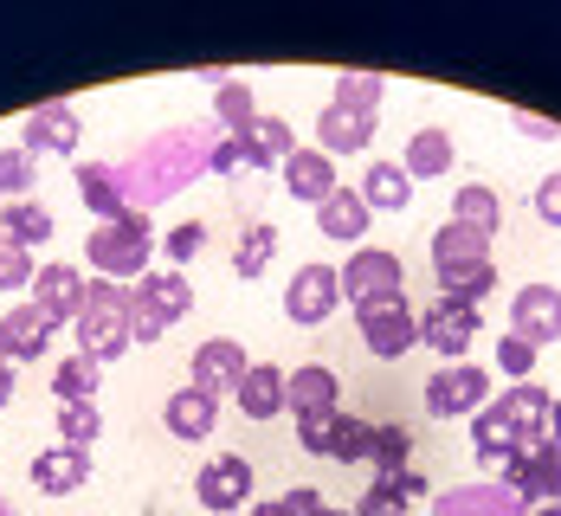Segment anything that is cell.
Wrapping results in <instances>:
<instances>
[{
  "label": "cell",
  "instance_id": "16",
  "mask_svg": "<svg viewBox=\"0 0 561 516\" xmlns=\"http://www.w3.org/2000/svg\"><path fill=\"white\" fill-rule=\"evenodd\" d=\"M375 227V207L362 200V187H336L323 207H317V232L323 239H342V245H362Z\"/></svg>",
  "mask_w": 561,
  "mask_h": 516
},
{
  "label": "cell",
  "instance_id": "44",
  "mask_svg": "<svg viewBox=\"0 0 561 516\" xmlns=\"http://www.w3.org/2000/svg\"><path fill=\"white\" fill-rule=\"evenodd\" d=\"M84 310H129V285H116V278H84Z\"/></svg>",
  "mask_w": 561,
  "mask_h": 516
},
{
  "label": "cell",
  "instance_id": "3",
  "mask_svg": "<svg viewBox=\"0 0 561 516\" xmlns=\"http://www.w3.org/2000/svg\"><path fill=\"white\" fill-rule=\"evenodd\" d=\"M478 330H484V310H478V303L433 297V310H420V343L433 348L439 362H458L465 348L478 343Z\"/></svg>",
  "mask_w": 561,
  "mask_h": 516
},
{
  "label": "cell",
  "instance_id": "31",
  "mask_svg": "<svg viewBox=\"0 0 561 516\" xmlns=\"http://www.w3.org/2000/svg\"><path fill=\"white\" fill-rule=\"evenodd\" d=\"M439 297H458V303H484L497 290V259H478V265H451V272H433Z\"/></svg>",
  "mask_w": 561,
  "mask_h": 516
},
{
  "label": "cell",
  "instance_id": "37",
  "mask_svg": "<svg viewBox=\"0 0 561 516\" xmlns=\"http://www.w3.org/2000/svg\"><path fill=\"white\" fill-rule=\"evenodd\" d=\"M33 181H39V156L0 149V194H7V200H33Z\"/></svg>",
  "mask_w": 561,
  "mask_h": 516
},
{
  "label": "cell",
  "instance_id": "20",
  "mask_svg": "<svg viewBox=\"0 0 561 516\" xmlns=\"http://www.w3.org/2000/svg\"><path fill=\"white\" fill-rule=\"evenodd\" d=\"M284 187H290L297 200H310V207H323V200L336 194L342 181H336V162H330L323 149H297V156L284 162Z\"/></svg>",
  "mask_w": 561,
  "mask_h": 516
},
{
  "label": "cell",
  "instance_id": "28",
  "mask_svg": "<svg viewBox=\"0 0 561 516\" xmlns=\"http://www.w3.org/2000/svg\"><path fill=\"white\" fill-rule=\"evenodd\" d=\"M478 259H491V239L471 227H458V220H446V227L433 232V272H451V265H478Z\"/></svg>",
  "mask_w": 561,
  "mask_h": 516
},
{
  "label": "cell",
  "instance_id": "5",
  "mask_svg": "<svg viewBox=\"0 0 561 516\" xmlns=\"http://www.w3.org/2000/svg\"><path fill=\"white\" fill-rule=\"evenodd\" d=\"M355 323H362V343H368V355H381V362H393V355H407V348L420 343V310H413L407 297L362 303V310H355Z\"/></svg>",
  "mask_w": 561,
  "mask_h": 516
},
{
  "label": "cell",
  "instance_id": "15",
  "mask_svg": "<svg viewBox=\"0 0 561 516\" xmlns=\"http://www.w3.org/2000/svg\"><path fill=\"white\" fill-rule=\"evenodd\" d=\"M342 401V381L336 368H323V362H304V368H290L284 375V406L304 420V413H336Z\"/></svg>",
  "mask_w": 561,
  "mask_h": 516
},
{
  "label": "cell",
  "instance_id": "51",
  "mask_svg": "<svg viewBox=\"0 0 561 516\" xmlns=\"http://www.w3.org/2000/svg\"><path fill=\"white\" fill-rule=\"evenodd\" d=\"M284 504H290V516H317V511H323V491L297 484V491H284Z\"/></svg>",
  "mask_w": 561,
  "mask_h": 516
},
{
  "label": "cell",
  "instance_id": "23",
  "mask_svg": "<svg viewBox=\"0 0 561 516\" xmlns=\"http://www.w3.org/2000/svg\"><path fill=\"white\" fill-rule=\"evenodd\" d=\"M78 194H84V207H91L98 220H123V214H136L129 194H123V181H116V169H98V162H78Z\"/></svg>",
  "mask_w": 561,
  "mask_h": 516
},
{
  "label": "cell",
  "instance_id": "17",
  "mask_svg": "<svg viewBox=\"0 0 561 516\" xmlns=\"http://www.w3.org/2000/svg\"><path fill=\"white\" fill-rule=\"evenodd\" d=\"M33 303H39L53 323H78V317H84V278H78V265H39Z\"/></svg>",
  "mask_w": 561,
  "mask_h": 516
},
{
  "label": "cell",
  "instance_id": "11",
  "mask_svg": "<svg viewBox=\"0 0 561 516\" xmlns=\"http://www.w3.org/2000/svg\"><path fill=\"white\" fill-rule=\"evenodd\" d=\"M53 330H58V323L33 303V297H26L20 310H7V317H0V362H7V368H13V362H39L46 343H53Z\"/></svg>",
  "mask_w": 561,
  "mask_h": 516
},
{
  "label": "cell",
  "instance_id": "42",
  "mask_svg": "<svg viewBox=\"0 0 561 516\" xmlns=\"http://www.w3.org/2000/svg\"><path fill=\"white\" fill-rule=\"evenodd\" d=\"M536 362H542V348H529L523 336H497V368H504L510 381H529Z\"/></svg>",
  "mask_w": 561,
  "mask_h": 516
},
{
  "label": "cell",
  "instance_id": "21",
  "mask_svg": "<svg viewBox=\"0 0 561 516\" xmlns=\"http://www.w3.org/2000/svg\"><path fill=\"white\" fill-rule=\"evenodd\" d=\"M84 478H91V452H84V446H53V452L33 459V484H39L46 497H71Z\"/></svg>",
  "mask_w": 561,
  "mask_h": 516
},
{
  "label": "cell",
  "instance_id": "4",
  "mask_svg": "<svg viewBox=\"0 0 561 516\" xmlns=\"http://www.w3.org/2000/svg\"><path fill=\"white\" fill-rule=\"evenodd\" d=\"M400 285H407V265L393 259V252H381V245H362L348 265H342V303H388V297H400Z\"/></svg>",
  "mask_w": 561,
  "mask_h": 516
},
{
  "label": "cell",
  "instance_id": "47",
  "mask_svg": "<svg viewBox=\"0 0 561 516\" xmlns=\"http://www.w3.org/2000/svg\"><path fill=\"white\" fill-rule=\"evenodd\" d=\"M207 169L214 174H232V169H252V149H245V136H226L220 149L207 156Z\"/></svg>",
  "mask_w": 561,
  "mask_h": 516
},
{
  "label": "cell",
  "instance_id": "30",
  "mask_svg": "<svg viewBox=\"0 0 561 516\" xmlns=\"http://www.w3.org/2000/svg\"><path fill=\"white\" fill-rule=\"evenodd\" d=\"M451 162H458V149H451L446 129H420V136L407 142V162H400V169L413 174V181H439Z\"/></svg>",
  "mask_w": 561,
  "mask_h": 516
},
{
  "label": "cell",
  "instance_id": "18",
  "mask_svg": "<svg viewBox=\"0 0 561 516\" xmlns=\"http://www.w3.org/2000/svg\"><path fill=\"white\" fill-rule=\"evenodd\" d=\"M26 156H78V111L71 104H39L26 116Z\"/></svg>",
  "mask_w": 561,
  "mask_h": 516
},
{
  "label": "cell",
  "instance_id": "12",
  "mask_svg": "<svg viewBox=\"0 0 561 516\" xmlns=\"http://www.w3.org/2000/svg\"><path fill=\"white\" fill-rule=\"evenodd\" d=\"M491 406H497L510 426H516L523 452L549 439V406H556V394H549V388H536V381H510V394H497Z\"/></svg>",
  "mask_w": 561,
  "mask_h": 516
},
{
  "label": "cell",
  "instance_id": "54",
  "mask_svg": "<svg viewBox=\"0 0 561 516\" xmlns=\"http://www.w3.org/2000/svg\"><path fill=\"white\" fill-rule=\"evenodd\" d=\"M549 439H556V446H561V401L549 406Z\"/></svg>",
  "mask_w": 561,
  "mask_h": 516
},
{
  "label": "cell",
  "instance_id": "24",
  "mask_svg": "<svg viewBox=\"0 0 561 516\" xmlns=\"http://www.w3.org/2000/svg\"><path fill=\"white\" fill-rule=\"evenodd\" d=\"M123 348H129V323H123L116 310H84V317H78V355L111 362Z\"/></svg>",
  "mask_w": 561,
  "mask_h": 516
},
{
  "label": "cell",
  "instance_id": "1",
  "mask_svg": "<svg viewBox=\"0 0 561 516\" xmlns=\"http://www.w3.org/2000/svg\"><path fill=\"white\" fill-rule=\"evenodd\" d=\"M375 98H381V78L355 71L336 91V104H323V116H317V149H323L330 162L368 149V136H375Z\"/></svg>",
  "mask_w": 561,
  "mask_h": 516
},
{
  "label": "cell",
  "instance_id": "19",
  "mask_svg": "<svg viewBox=\"0 0 561 516\" xmlns=\"http://www.w3.org/2000/svg\"><path fill=\"white\" fill-rule=\"evenodd\" d=\"M162 420H169V433L174 439H187V446H201L214 426H220V401L214 394H201L194 381L181 388V394H169V406H162Z\"/></svg>",
  "mask_w": 561,
  "mask_h": 516
},
{
  "label": "cell",
  "instance_id": "26",
  "mask_svg": "<svg viewBox=\"0 0 561 516\" xmlns=\"http://www.w3.org/2000/svg\"><path fill=\"white\" fill-rule=\"evenodd\" d=\"M362 200H368L375 214H400V207H413V174L400 169V162H375V169L362 174Z\"/></svg>",
  "mask_w": 561,
  "mask_h": 516
},
{
  "label": "cell",
  "instance_id": "36",
  "mask_svg": "<svg viewBox=\"0 0 561 516\" xmlns=\"http://www.w3.org/2000/svg\"><path fill=\"white\" fill-rule=\"evenodd\" d=\"M98 433H104V413L91 401H71V406H58V446H98Z\"/></svg>",
  "mask_w": 561,
  "mask_h": 516
},
{
  "label": "cell",
  "instance_id": "52",
  "mask_svg": "<svg viewBox=\"0 0 561 516\" xmlns=\"http://www.w3.org/2000/svg\"><path fill=\"white\" fill-rule=\"evenodd\" d=\"M245 516H290V504H284V497H272V504H245Z\"/></svg>",
  "mask_w": 561,
  "mask_h": 516
},
{
  "label": "cell",
  "instance_id": "8",
  "mask_svg": "<svg viewBox=\"0 0 561 516\" xmlns=\"http://www.w3.org/2000/svg\"><path fill=\"white\" fill-rule=\"evenodd\" d=\"M336 303H342V272L336 265H304V272L290 278V290H284V310H290L297 330H317Z\"/></svg>",
  "mask_w": 561,
  "mask_h": 516
},
{
  "label": "cell",
  "instance_id": "48",
  "mask_svg": "<svg viewBox=\"0 0 561 516\" xmlns=\"http://www.w3.org/2000/svg\"><path fill=\"white\" fill-rule=\"evenodd\" d=\"M536 220L542 227H561V174H542L536 181Z\"/></svg>",
  "mask_w": 561,
  "mask_h": 516
},
{
  "label": "cell",
  "instance_id": "33",
  "mask_svg": "<svg viewBox=\"0 0 561 516\" xmlns=\"http://www.w3.org/2000/svg\"><path fill=\"white\" fill-rule=\"evenodd\" d=\"M0 232H7V239H20V245L33 252V245H46V239H53V214H46L39 200H7V207H0Z\"/></svg>",
  "mask_w": 561,
  "mask_h": 516
},
{
  "label": "cell",
  "instance_id": "45",
  "mask_svg": "<svg viewBox=\"0 0 561 516\" xmlns=\"http://www.w3.org/2000/svg\"><path fill=\"white\" fill-rule=\"evenodd\" d=\"M375 484H388V491L400 497V504H407V511H413V504L426 497V478H420L413 465H400V471H375Z\"/></svg>",
  "mask_w": 561,
  "mask_h": 516
},
{
  "label": "cell",
  "instance_id": "13",
  "mask_svg": "<svg viewBox=\"0 0 561 516\" xmlns=\"http://www.w3.org/2000/svg\"><path fill=\"white\" fill-rule=\"evenodd\" d=\"M245 368H252V362H245V348L232 343V336H214V343L194 348V388L214 394V401H220V394H239Z\"/></svg>",
  "mask_w": 561,
  "mask_h": 516
},
{
  "label": "cell",
  "instance_id": "50",
  "mask_svg": "<svg viewBox=\"0 0 561 516\" xmlns=\"http://www.w3.org/2000/svg\"><path fill=\"white\" fill-rule=\"evenodd\" d=\"M510 123H516L523 136H542V142H556V136H561V123H549V116H529V111H510Z\"/></svg>",
  "mask_w": 561,
  "mask_h": 516
},
{
  "label": "cell",
  "instance_id": "34",
  "mask_svg": "<svg viewBox=\"0 0 561 516\" xmlns=\"http://www.w3.org/2000/svg\"><path fill=\"white\" fill-rule=\"evenodd\" d=\"M272 252H278V227H245V239H239V252H232V272L252 285V278H265V265H272Z\"/></svg>",
  "mask_w": 561,
  "mask_h": 516
},
{
  "label": "cell",
  "instance_id": "6",
  "mask_svg": "<svg viewBox=\"0 0 561 516\" xmlns=\"http://www.w3.org/2000/svg\"><path fill=\"white\" fill-rule=\"evenodd\" d=\"M491 401V375L484 368H471V362H439V375L426 381V406L439 413V420H451V413H478V406Z\"/></svg>",
  "mask_w": 561,
  "mask_h": 516
},
{
  "label": "cell",
  "instance_id": "38",
  "mask_svg": "<svg viewBox=\"0 0 561 516\" xmlns=\"http://www.w3.org/2000/svg\"><path fill=\"white\" fill-rule=\"evenodd\" d=\"M368 452H375V426L355 413H336V465H368Z\"/></svg>",
  "mask_w": 561,
  "mask_h": 516
},
{
  "label": "cell",
  "instance_id": "29",
  "mask_svg": "<svg viewBox=\"0 0 561 516\" xmlns=\"http://www.w3.org/2000/svg\"><path fill=\"white\" fill-rule=\"evenodd\" d=\"M451 207H458V214H451V220H458V227L484 232V239H491V232L504 227V200H497V194H491V187H484V181H465V187H458V194H451Z\"/></svg>",
  "mask_w": 561,
  "mask_h": 516
},
{
  "label": "cell",
  "instance_id": "14",
  "mask_svg": "<svg viewBox=\"0 0 561 516\" xmlns=\"http://www.w3.org/2000/svg\"><path fill=\"white\" fill-rule=\"evenodd\" d=\"M471 446H478V465H491L497 478H510L516 459H523V439H516V426H510L497 406H478L471 413Z\"/></svg>",
  "mask_w": 561,
  "mask_h": 516
},
{
  "label": "cell",
  "instance_id": "7",
  "mask_svg": "<svg viewBox=\"0 0 561 516\" xmlns=\"http://www.w3.org/2000/svg\"><path fill=\"white\" fill-rule=\"evenodd\" d=\"M194 497H201L214 516L245 511V504H252V459H239V452L207 459V465H201V478H194Z\"/></svg>",
  "mask_w": 561,
  "mask_h": 516
},
{
  "label": "cell",
  "instance_id": "25",
  "mask_svg": "<svg viewBox=\"0 0 561 516\" xmlns=\"http://www.w3.org/2000/svg\"><path fill=\"white\" fill-rule=\"evenodd\" d=\"M136 297H142L162 323H181V317L194 310V285H187L181 272H149V278H136Z\"/></svg>",
  "mask_w": 561,
  "mask_h": 516
},
{
  "label": "cell",
  "instance_id": "49",
  "mask_svg": "<svg viewBox=\"0 0 561 516\" xmlns=\"http://www.w3.org/2000/svg\"><path fill=\"white\" fill-rule=\"evenodd\" d=\"M355 516H407V504L393 497L388 484H368V491H362V504H355Z\"/></svg>",
  "mask_w": 561,
  "mask_h": 516
},
{
  "label": "cell",
  "instance_id": "27",
  "mask_svg": "<svg viewBox=\"0 0 561 516\" xmlns=\"http://www.w3.org/2000/svg\"><path fill=\"white\" fill-rule=\"evenodd\" d=\"M245 149H252V169H284V162L297 156V136H290V123H284V116L259 111V123L245 129Z\"/></svg>",
  "mask_w": 561,
  "mask_h": 516
},
{
  "label": "cell",
  "instance_id": "32",
  "mask_svg": "<svg viewBox=\"0 0 561 516\" xmlns=\"http://www.w3.org/2000/svg\"><path fill=\"white\" fill-rule=\"evenodd\" d=\"M98 381H104V362H91V355H65V362L53 368V394H58V406L91 401V394H98Z\"/></svg>",
  "mask_w": 561,
  "mask_h": 516
},
{
  "label": "cell",
  "instance_id": "10",
  "mask_svg": "<svg viewBox=\"0 0 561 516\" xmlns=\"http://www.w3.org/2000/svg\"><path fill=\"white\" fill-rule=\"evenodd\" d=\"M504 484H510V497H523V504H536V511H542V504H556V497H561V446H556V439L529 446Z\"/></svg>",
  "mask_w": 561,
  "mask_h": 516
},
{
  "label": "cell",
  "instance_id": "39",
  "mask_svg": "<svg viewBox=\"0 0 561 516\" xmlns=\"http://www.w3.org/2000/svg\"><path fill=\"white\" fill-rule=\"evenodd\" d=\"M336 413H304V420H297V446H304L310 459H336Z\"/></svg>",
  "mask_w": 561,
  "mask_h": 516
},
{
  "label": "cell",
  "instance_id": "46",
  "mask_svg": "<svg viewBox=\"0 0 561 516\" xmlns=\"http://www.w3.org/2000/svg\"><path fill=\"white\" fill-rule=\"evenodd\" d=\"M201 245H207V227H201V220H187V227H174L169 239H162V252L174 259V272H181V265H187V259H194Z\"/></svg>",
  "mask_w": 561,
  "mask_h": 516
},
{
  "label": "cell",
  "instance_id": "55",
  "mask_svg": "<svg viewBox=\"0 0 561 516\" xmlns=\"http://www.w3.org/2000/svg\"><path fill=\"white\" fill-rule=\"evenodd\" d=\"M317 516H355V511H330V504H323V511H317Z\"/></svg>",
  "mask_w": 561,
  "mask_h": 516
},
{
  "label": "cell",
  "instance_id": "22",
  "mask_svg": "<svg viewBox=\"0 0 561 516\" xmlns=\"http://www.w3.org/2000/svg\"><path fill=\"white\" fill-rule=\"evenodd\" d=\"M232 401H239V413H245V420H278V413H284V368H272V362H252Z\"/></svg>",
  "mask_w": 561,
  "mask_h": 516
},
{
  "label": "cell",
  "instance_id": "40",
  "mask_svg": "<svg viewBox=\"0 0 561 516\" xmlns=\"http://www.w3.org/2000/svg\"><path fill=\"white\" fill-rule=\"evenodd\" d=\"M33 278H39V265L26 259V245L0 232V290H26V285H33Z\"/></svg>",
  "mask_w": 561,
  "mask_h": 516
},
{
  "label": "cell",
  "instance_id": "53",
  "mask_svg": "<svg viewBox=\"0 0 561 516\" xmlns=\"http://www.w3.org/2000/svg\"><path fill=\"white\" fill-rule=\"evenodd\" d=\"M13 401V368H7V362H0V406Z\"/></svg>",
  "mask_w": 561,
  "mask_h": 516
},
{
  "label": "cell",
  "instance_id": "43",
  "mask_svg": "<svg viewBox=\"0 0 561 516\" xmlns=\"http://www.w3.org/2000/svg\"><path fill=\"white\" fill-rule=\"evenodd\" d=\"M123 323H129V343H162V336H169V323H162V317H156V310H149L136 290H129V310H123Z\"/></svg>",
  "mask_w": 561,
  "mask_h": 516
},
{
  "label": "cell",
  "instance_id": "35",
  "mask_svg": "<svg viewBox=\"0 0 561 516\" xmlns=\"http://www.w3.org/2000/svg\"><path fill=\"white\" fill-rule=\"evenodd\" d=\"M214 111H220V123L232 129V136H245V129L259 123V104H252V84H239V78H220V84H214Z\"/></svg>",
  "mask_w": 561,
  "mask_h": 516
},
{
  "label": "cell",
  "instance_id": "2",
  "mask_svg": "<svg viewBox=\"0 0 561 516\" xmlns=\"http://www.w3.org/2000/svg\"><path fill=\"white\" fill-rule=\"evenodd\" d=\"M149 252H156V232L142 214H123V220H98V232L84 239V259L98 278H149Z\"/></svg>",
  "mask_w": 561,
  "mask_h": 516
},
{
  "label": "cell",
  "instance_id": "9",
  "mask_svg": "<svg viewBox=\"0 0 561 516\" xmlns=\"http://www.w3.org/2000/svg\"><path fill=\"white\" fill-rule=\"evenodd\" d=\"M510 336H523L529 348L561 343V290L556 285H523L510 303Z\"/></svg>",
  "mask_w": 561,
  "mask_h": 516
},
{
  "label": "cell",
  "instance_id": "41",
  "mask_svg": "<svg viewBox=\"0 0 561 516\" xmlns=\"http://www.w3.org/2000/svg\"><path fill=\"white\" fill-rule=\"evenodd\" d=\"M407 452H413V433H407V426H375V452H368L375 471H400Z\"/></svg>",
  "mask_w": 561,
  "mask_h": 516
}]
</instances>
